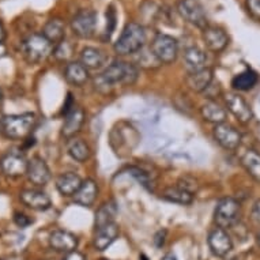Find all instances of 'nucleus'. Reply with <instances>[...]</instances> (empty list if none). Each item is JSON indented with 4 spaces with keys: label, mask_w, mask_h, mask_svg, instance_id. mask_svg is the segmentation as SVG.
<instances>
[{
    "label": "nucleus",
    "mask_w": 260,
    "mask_h": 260,
    "mask_svg": "<svg viewBox=\"0 0 260 260\" xmlns=\"http://www.w3.org/2000/svg\"><path fill=\"white\" fill-rule=\"evenodd\" d=\"M146 44L145 27L137 22H129L125 25L121 36L115 44V52L120 56L138 53Z\"/></svg>",
    "instance_id": "f257e3e1"
},
{
    "label": "nucleus",
    "mask_w": 260,
    "mask_h": 260,
    "mask_svg": "<svg viewBox=\"0 0 260 260\" xmlns=\"http://www.w3.org/2000/svg\"><path fill=\"white\" fill-rule=\"evenodd\" d=\"M37 117L35 113H21V115H10L3 117V134L9 139H25L30 135L35 128Z\"/></svg>",
    "instance_id": "f03ea898"
},
{
    "label": "nucleus",
    "mask_w": 260,
    "mask_h": 260,
    "mask_svg": "<svg viewBox=\"0 0 260 260\" xmlns=\"http://www.w3.org/2000/svg\"><path fill=\"white\" fill-rule=\"evenodd\" d=\"M53 47L55 45L48 41L43 35L31 33L23 40L22 52L30 64H37L47 60L53 53Z\"/></svg>",
    "instance_id": "7ed1b4c3"
},
{
    "label": "nucleus",
    "mask_w": 260,
    "mask_h": 260,
    "mask_svg": "<svg viewBox=\"0 0 260 260\" xmlns=\"http://www.w3.org/2000/svg\"><path fill=\"white\" fill-rule=\"evenodd\" d=\"M138 74H139V71H138V67L135 64L127 63L123 60H116L104 70L101 77L105 79L108 85L113 87L117 83L124 86L134 85L138 79Z\"/></svg>",
    "instance_id": "20e7f679"
},
{
    "label": "nucleus",
    "mask_w": 260,
    "mask_h": 260,
    "mask_svg": "<svg viewBox=\"0 0 260 260\" xmlns=\"http://www.w3.org/2000/svg\"><path fill=\"white\" fill-rule=\"evenodd\" d=\"M240 203L233 198H223L218 202L214 210V221L218 228L229 229L239 222Z\"/></svg>",
    "instance_id": "39448f33"
},
{
    "label": "nucleus",
    "mask_w": 260,
    "mask_h": 260,
    "mask_svg": "<svg viewBox=\"0 0 260 260\" xmlns=\"http://www.w3.org/2000/svg\"><path fill=\"white\" fill-rule=\"evenodd\" d=\"M151 51L155 55L159 63L171 64L177 59L179 55V44L172 36L168 35H157L154 37L151 43Z\"/></svg>",
    "instance_id": "423d86ee"
},
{
    "label": "nucleus",
    "mask_w": 260,
    "mask_h": 260,
    "mask_svg": "<svg viewBox=\"0 0 260 260\" xmlns=\"http://www.w3.org/2000/svg\"><path fill=\"white\" fill-rule=\"evenodd\" d=\"M177 11L184 21L205 30L207 27V15L199 0H180Z\"/></svg>",
    "instance_id": "0eeeda50"
},
{
    "label": "nucleus",
    "mask_w": 260,
    "mask_h": 260,
    "mask_svg": "<svg viewBox=\"0 0 260 260\" xmlns=\"http://www.w3.org/2000/svg\"><path fill=\"white\" fill-rule=\"evenodd\" d=\"M97 14L93 10H81L71 19V29L79 39H90L95 31Z\"/></svg>",
    "instance_id": "6e6552de"
},
{
    "label": "nucleus",
    "mask_w": 260,
    "mask_h": 260,
    "mask_svg": "<svg viewBox=\"0 0 260 260\" xmlns=\"http://www.w3.org/2000/svg\"><path fill=\"white\" fill-rule=\"evenodd\" d=\"M27 164H29V161L26 159L25 155L21 151H10L2 158L0 168L7 177L17 179V177L26 175Z\"/></svg>",
    "instance_id": "1a4fd4ad"
},
{
    "label": "nucleus",
    "mask_w": 260,
    "mask_h": 260,
    "mask_svg": "<svg viewBox=\"0 0 260 260\" xmlns=\"http://www.w3.org/2000/svg\"><path fill=\"white\" fill-rule=\"evenodd\" d=\"M213 134L214 139L218 142V145H221L226 150H232V151L239 149L241 141H243V135L235 127L226 123L217 124L214 127Z\"/></svg>",
    "instance_id": "9d476101"
},
{
    "label": "nucleus",
    "mask_w": 260,
    "mask_h": 260,
    "mask_svg": "<svg viewBox=\"0 0 260 260\" xmlns=\"http://www.w3.org/2000/svg\"><path fill=\"white\" fill-rule=\"evenodd\" d=\"M225 104L228 111L239 120L240 123H249L253 117L251 107L248 105L247 101L237 93H228L225 95Z\"/></svg>",
    "instance_id": "9b49d317"
},
{
    "label": "nucleus",
    "mask_w": 260,
    "mask_h": 260,
    "mask_svg": "<svg viewBox=\"0 0 260 260\" xmlns=\"http://www.w3.org/2000/svg\"><path fill=\"white\" fill-rule=\"evenodd\" d=\"M209 247L214 255L223 257L233 249V243L229 233L222 228H214L209 233Z\"/></svg>",
    "instance_id": "f8f14e48"
},
{
    "label": "nucleus",
    "mask_w": 260,
    "mask_h": 260,
    "mask_svg": "<svg viewBox=\"0 0 260 260\" xmlns=\"http://www.w3.org/2000/svg\"><path fill=\"white\" fill-rule=\"evenodd\" d=\"M26 175H27V179H29L30 183L35 184L37 187H43L51 180V171L48 168L47 162L39 155L29 159Z\"/></svg>",
    "instance_id": "ddd939ff"
},
{
    "label": "nucleus",
    "mask_w": 260,
    "mask_h": 260,
    "mask_svg": "<svg viewBox=\"0 0 260 260\" xmlns=\"http://www.w3.org/2000/svg\"><path fill=\"white\" fill-rule=\"evenodd\" d=\"M19 199L26 207H29L36 211H45L51 209V198L47 193L39 189H23L19 193Z\"/></svg>",
    "instance_id": "4468645a"
},
{
    "label": "nucleus",
    "mask_w": 260,
    "mask_h": 260,
    "mask_svg": "<svg viewBox=\"0 0 260 260\" xmlns=\"http://www.w3.org/2000/svg\"><path fill=\"white\" fill-rule=\"evenodd\" d=\"M49 244L56 252L70 253V252L77 251L78 239L71 232L57 229L49 236Z\"/></svg>",
    "instance_id": "2eb2a0df"
},
{
    "label": "nucleus",
    "mask_w": 260,
    "mask_h": 260,
    "mask_svg": "<svg viewBox=\"0 0 260 260\" xmlns=\"http://www.w3.org/2000/svg\"><path fill=\"white\" fill-rule=\"evenodd\" d=\"M203 41L206 47L209 48L211 52H222L228 47L229 44V37L226 35V31L217 26H207L203 30Z\"/></svg>",
    "instance_id": "dca6fc26"
},
{
    "label": "nucleus",
    "mask_w": 260,
    "mask_h": 260,
    "mask_svg": "<svg viewBox=\"0 0 260 260\" xmlns=\"http://www.w3.org/2000/svg\"><path fill=\"white\" fill-rule=\"evenodd\" d=\"M85 123V111L79 107H75L69 115L64 116V123L61 127V135L66 139H73Z\"/></svg>",
    "instance_id": "f3484780"
},
{
    "label": "nucleus",
    "mask_w": 260,
    "mask_h": 260,
    "mask_svg": "<svg viewBox=\"0 0 260 260\" xmlns=\"http://www.w3.org/2000/svg\"><path fill=\"white\" fill-rule=\"evenodd\" d=\"M185 82H187V86L192 90V91L203 93V91H206V89L214 82L213 70L209 69V67H205V69L198 70V71H193V73H189L188 74L187 79H185Z\"/></svg>",
    "instance_id": "a211bd4d"
},
{
    "label": "nucleus",
    "mask_w": 260,
    "mask_h": 260,
    "mask_svg": "<svg viewBox=\"0 0 260 260\" xmlns=\"http://www.w3.org/2000/svg\"><path fill=\"white\" fill-rule=\"evenodd\" d=\"M117 237H119V226L116 225V222L99 228L95 229V236H94V248L97 251H105L115 243Z\"/></svg>",
    "instance_id": "6ab92c4d"
},
{
    "label": "nucleus",
    "mask_w": 260,
    "mask_h": 260,
    "mask_svg": "<svg viewBox=\"0 0 260 260\" xmlns=\"http://www.w3.org/2000/svg\"><path fill=\"white\" fill-rule=\"evenodd\" d=\"M82 183H83V180L81 179V176L74 173V172H67V173H63L56 179V188H57L60 195L70 198L77 193Z\"/></svg>",
    "instance_id": "aec40b11"
},
{
    "label": "nucleus",
    "mask_w": 260,
    "mask_h": 260,
    "mask_svg": "<svg viewBox=\"0 0 260 260\" xmlns=\"http://www.w3.org/2000/svg\"><path fill=\"white\" fill-rule=\"evenodd\" d=\"M64 78L70 85L81 87L89 81V70L81 61H70L64 70Z\"/></svg>",
    "instance_id": "412c9836"
},
{
    "label": "nucleus",
    "mask_w": 260,
    "mask_h": 260,
    "mask_svg": "<svg viewBox=\"0 0 260 260\" xmlns=\"http://www.w3.org/2000/svg\"><path fill=\"white\" fill-rule=\"evenodd\" d=\"M97 195H99V185L94 180L87 179L83 180L81 188L74 195V201L82 207H90L97 199Z\"/></svg>",
    "instance_id": "4be33fe9"
},
{
    "label": "nucleus",
    "mask_w": 260,
    "mask_h": 260,
    "mask_svg": "<svg viewBox=\"0 0 260 260\" xmlns=\"http://www.w3.org/2000/svg\"><path fill=\"white\" fill-rule=\"evenodd\" d=\"M201 115L203 120H206L207 123L211 124H222L225 123L226 117H228V112L225 108H222L217 101L210 100L201 108Z\"/></svg>",
    "instance_id": "5701e85b"
},
{
    "label": "nucleus",
    "mask_w": 260,
    "mask_h": 260,
    "mask_svg": "<svg viewBox=\"0 0 260 260\" xmlns=\"http://www.w3.org/2000/svg\"><path fill=\"white\" fill-rule=\"evenodd\" d=\"M41 35L53 45L61 43L66 37V23L60 18H52L44 25Z\"/></svg>",
    "instance_id": "b1692460"
},
{
    "label": "nucleus",
    "mask_w": 260,
    "mask_h": 260,
    "mask_svg": "<svg viewBox=\"0 0 260 260\" xmlns=\"http://www.w3.org/2000/svg\"><path fill=\"white\" fill-rule=\"evenodd\" d=\"M107 56L103 51H100L97 48L86 47L81 52V63L85 66L87 70H97L101 69L105 64Z\"/></svg>",
    "instance_id": "393cba45"
},
{
    "label": "nucleus",
    "mask_w": 260,
    "mask_h": 260,
    "mask_svg": "<svg viewBox=\"0 0 260 260\" xmlns=\"http://www.w3.org/2000/svg\"><path fill=\"white\" fill-rule=\"evenodd\" d=\"M206 61H207L206 53L198 47H189L184 51V63L189 70V73L205 69Z\"/></svg>",
    "instance_id": "a878e982"
},
{
    "label": "nucleus",
    "mask_w": 260,
    "mask_h": 260,
    "mask_svg": "<svg viewBox=\"0 0 260 260\" xmlns=\"http://www.w3.org/2000/svg\"><path fill=\"white\" fill-rule=\"evenodd\" d=\"M259 82V77L255 71L247 69L244 70L243 73L235 75L232 79V87L237 91H248V90L253 89Z\"/></svg>",
    "instance_id": "bb28decb"
},
{
    "label": "nucleus",
    "mask_w": 260,
    "mask_h": 260,
    "mask_svg": "<svg viewBox=\"0 0 260 260\" xmlns=\"http://www.w3.org/2000/svg\"><path fill=\"white\" fill-rule=\"evenodd\" d=\"M116 215H117V206H116L115 202L104 203V205L97 210V213H95V219H94L95 229L103 228V226L105 225H109V223H113Z\"/></svg>",
    "instance_id": "cd10ccee"
},
{
    "label": "nucleus",
    "mask_w": 260,
    "mask_h": 260,
    "mask_svg": "<svg viewBox=\"0 0 260 260\" xmlns=\"http://www.w3.org/2000/svg\"><path fill=\"white\" fill-rule=\"evenodd\" d=\"M241 165L252 179L260 183V154L255 150H248L241 157Z\"/></svg>",
    "instance_id": "c85d7f7f"
},
{
    "label": "nucleus",
    "mask_w": 260,
    "mask_h": 260,
    "mask_svg": "<svg viewBox=\"0 0 260 260\" xmlns=\"http://www.w3.org/2000/svg\"><path fill=\"white\" fill-rule=\"evenodd\" d=\"M67 150H69L70 157L75 159L77 162H86L90 158L89 146H87L85 141L78 139V138L70 139Z\"/></svg>",
    "instance_id": "c756f323"
},
{
    "label": "nucleus",
    "mask_w": 260,
    "mask_h": 260,
    "mask_svg": "<svg viewBox=\"0 0 260 260\" xmlns=\"http://www.w3.org/2000/svg\"><path fill=\"white\" fill-rule=\"evenodd\" d=\"M164 199H167V201L172 202V203H179V205H191L192 202H193V198L195 195L191 193V192L185 191L183 188L177 187H171L167 188L165 191H164Z\"/></svg>",
    "instance_id": "7c9ffc66"
},
{
    "label": "nucleus",
    "mask_w": 260,
    "mask_h": 260,
    "mask_svg": "<svg viewBox=\"0 0 260 260\" xmlns=\"http://www.w3.org/2000/svg\"><path fill=\"white\" fill-rule=\"evenodd\" d=\"M137 63L139 67L145 70H153V69H158L161 63H159V60L155 57V55L151 51V48L150 49H141V51L138 52V59Z\"/></svg>",
    "instance_id": "2f4dec72"
},
{
    "label": "nucleus",
    "mask_w": 260,
    "mask_h": 260,
    "mask_svg": "<svg viewBox=\"0 0 260 260\" xmlns=\"http://www.w3.org/2000/svg\"><path fill=\"white\" fill-rule=\"evenodd\" d=\"M74 51H75L74 44L63 40L61 43L56 44L53 47V53L52 55L55 56V59L59 60V61H69L73 57Z\"/></svg>",
    "instance_id": "473e14b6"
},
{
    "label": "nucleus",
    "mask_w": 260,
    "mask_h": 260,
    "mask_svg": "<svg viewBox=\"0 0 260 260\" xmlns=\"http://www.w3.org/2000/svg\"><path fill=\"white\" fill-rule=\"evenodd\" d=\"M177 187L183 188V189H185V191L191 192V193H197L198 191V181L193 177H189V176H185V177H181V179L177 181V184H176Z\"/></svg>",
    "instance_id": "72a5a7b5"
},
{
    "label": "nucleus",
    "mask_w": 260,
    "mask_h": 260,
    "mask_svg": "<svg viewBox=\"0 0 260 260\" xmlns=\"http://www.w3.org/2000/svg\"><path fill=\"white\" fill-rule=\"evenodd\" d=\"M116 26V11L113 10V7H109L107 11V31H105V35H107V39H111L112 33H113V30H115Z\"/></svg>",
    "instance_id": "f704fd0d"
},
{
    "label": "nucleus",
    "mask_w": 260,
    "mask_h": 260,
    "mask_svg": "<svg viewBox=\"0 0 260 260\" xmlns=\"http://www.w3.org/2000/svg\"><path fill=\"white\" fill-rule=\"evenodd\" d=\"M245 6L251 17L260 21V0H245Z\"/></svg>",
    "instance_id": "c9c22d12"
},
{
    "label": "nucleus",
    "mask_w": 260,
    "mask_h": 260,
    "mask_svg": "<svg viewBox=\"0 0 260 260\" xmlns=\"http://www.w3.org/2000/svg\"><path fill=\"white\" fill-rule=\"evenodd\" d=\"M14 222L17 223V226L22 228V229H25L27 226H30L33 223V219L29 217V215H26L23 213H15L14 214Z\"/></svg>",
    "instance_id": "e433bc0d"
},
{
    "label": "nucleus",
    "mask_w": 260,
    "mask_h": 260,
    "mask_svg": "<svg viewBox=\"0 0 260 260\" xmlns=\"http://www.w3.org/2000/svg\"><path fill=\"white\" fill-rule=\"evenodd\" d=\"M74 108H75V104H74L73 95H71V93H69V95H67V100H66V103H64V105H63V111H61V113H63L64 116L69 115L70 112L73 111Z\"/></svg>",
    "instance_id": "4c0bfd02"
},
{
    "label": "nucleus",
    "mask_w": 260,
    "mask_h": 260,
    "mask_svg": "<svg viewBox=\"0 0 260 260\" xmlns=\"http://www.w3.org/2000/svg\"><path fill=\"white\" fill-rule=\"evenodd\" d=\"M165 239H167V231H159L154 236V245L157 248H162L165 244Z\"/></svg>",
    "instance_id": "58836bf2"
},
{
    "label": "nucleus",
    "mask_w": 260,
    "mask_h": 260,
    "mask_svg": "<svg viewBox=\"0 0 260 260\" xmlns=\"http://www.w3.org/2000/svg\"><path fill=\"white\" fill-rule=\"evenodd\" d=\"M252 221L255 222L256 225L260 226V201H257L252 207V213H251Z\"/></svg>",
    "instance_id": "ea45409f"
},
{
    "label": "nucleus",
    "mask_w": 260,
    "mask_h": 260,
    "mask_svg": "<svg viewBox=\"0 0 260 260\" xmlns=\"http://www.w3.org/2000/svg\"><path fill=\"white\" fill-rule=\"evenodd\" d=\"M63 260H86V257L83 253H81V252L74 251V252H70V253H67V255L64 256Z\"/></svg>",
    "instance_id": "a19ab883"
},
{
    "label": "nucleus",
    "mask_w": 260,
    "mask_h": 260,
    "mask_svg": "<svg viewBox=\"0 0 260 260\" xmlns=\"http://www.w3.org/2000/svg\"><path fill=\"white\" fill-rule=\"evenodd\" d=\"M6 37H7V35H6L5 26H3L2 21H0V44H3V41L6 40Z\"/></svg>",
    "instance_id": "79ce46f5"
},
{
    "label": "nucleus",
    "mask_w": 260,
    "mask_h": 260,
    "mask_svg": "<svg viewBox=\"0 0 260 260\" xmlns=\"http://www.w3.org/2000/svg\"><path fill=\"white\" fill-rule=\"evenodd\" d=\"M6 53H7V49H6V47L3 45V44H0V59H2L3 56H5Z\"/></svg>",
    "instance_id": "37998d69"
},
{
    "label": "nucleus",
    "mask_w": 260,
    "mask_h": 260,
    "mask_svg": "<svg viewBox=\"0 0 260 260\" xmlns=\"http://www.w3.org/2000/svg\"><path fill=\"white\" fill-rule=\"evenodd\" d=\"M0 133H3V117H0Z\"/></svg>",
    "instance_id": "c03bdc74"
},
{
    "label": "nucleus",
    "mask_w": 260,
    "mask_h": 260,
    "mask_svg": "<svg viewBox=\"0 0 260 260\" xmlns=\"http://www.w3.org/2000/svg\"><path fill=\"white\" fill-rule=\"evenodd\" d=\"M3 99H5V97H3V91L0 90V105H2V103H3Z\"/></svg>",
    "instance_id": "a18cd8bd"
},
{
    "label": "nucleus",
    "mask_w": 260,
    "mask_h": 260,
    "mask_svg": "<svg viewBox=\"0 0 260 260\" xmlns=\"http://www.w3.org/2000/svg\"><path fill=\"white\" fill-rule=\"evenodd\" d=\"M257 243H259V245H260V233L257 235Z\"/></svg>",
    "instance_id": "49530a36"
},
{
    "label": "nucleus",
    "mask_w": 260,
    "mask_h": 260,
    "mask_svg": "<svg viewBox=\"0 0 260 260\" xmlns=\"http://www.w3.org/2000/svg\"><path fill=\"white\" fill-rule=\"evenodd\" d=\"M101 260H107V259H101Z\"/></svg>",
    "instance_id": "de8ad7c7"
}]
</instances>
